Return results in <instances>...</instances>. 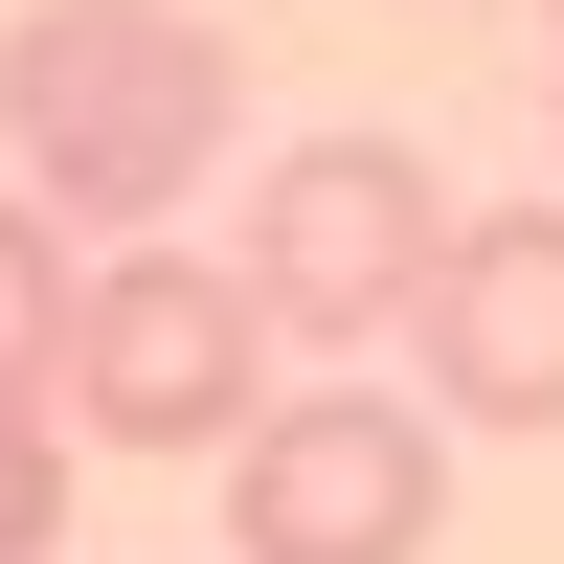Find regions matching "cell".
<instances>
[{"label": "cell", "instance_id": "1", "mask_svg": "<svg viewBox=\"0 0 564 564\" xmlns=\"http://www.w3.org/2000/svg\"><path fill=\"white\" fill-rule=\"evenodd\" d=\"M226 135H249V68L204 0H23L0 23V204L90 226V249H159V204Z\"/></svg>", "mask_w": 564, "mask_h": 564}, {"label": "cell", "instance_id": "2", "mask_svg": "<svg viewBox=\"0 0 564 564\" xmlns=\"http://www.w3.org/2000/svg\"><path fill=\"white\" fill-rule=\"evenodd\" d=\"M45 406H68V452H226L271 406V316L204 249H90L68 339H45Z\"/></svg>", "mask_w": 564, "mask_h": 564}, {"label": "cell", "instance_id": "3", "mask_svg": "<svg viewBox=\"0 0 564 564\" xmlns=\"http://www.w3.org/2000/svg\"><path fill=\"white\" fill-rule=\"evenodd\" d=\"M452 249V181L406 159V135H294V159L249 181V226H226V294L271 316V339H406V294H430Z\"/></svg>", "mask_w": 564, "mask_h": 564}, {"label": "cell", "instance_id": "4", "mask_svg": "<svg viewBox=\"0 0 564 564\" xmlns=\"http://www.w3.org/2000/svg\"><path fill=\"white\" fill-rule=\"evenodd\" d=\"M452 430L406 384H271L226 430V564H430Z\"/></svg>", "mask_w": 564, "mask_h": 564}, {"label": "cell", "instance_id": "5", "mask_svg": "<svg viewBox=\"0 0 564 564\" xmlns=\"http://www.w3.org/2000/svg\"><path fill=\"white\" fill-rule=\"evenodd\" d=\"M406 406L430 430H564V204H452L406 294Z\"/></svg>", "mask_w": 564, "mask_h": 564}, {"label": "cell", "instance_id": "6", "mask_svg": "<svg viewBox=\"0 0 564 564\" xmlns=\"http://www.w3.org/2000/svg\"><path fill=\"white\" fill-rule=\"evenodd\" d=\"M45 339H68V226L0 204V564L68 542V406H45Z\"/></svg>", "mask_w": 564, "mask_h": 564}, {"label": "cell", "instance_id": "7", "mask_svg": "<svg viewBox=\"0 0 564 564\" xmlns=\"http://www.w3.org/2000/svg\"><path fill=\"white\" fill-rule=\"evenodd\" d=\"M542 45H564V0H542Z\"/></svg>", "mask_w": 564, "mask_h": 564}]
</instances>
